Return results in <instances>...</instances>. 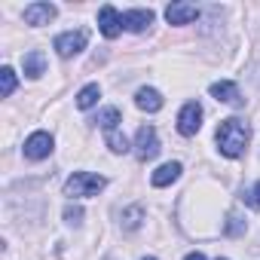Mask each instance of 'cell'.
<instances>
[{
	"label": "cell",
	"mask_w": 260,
	"mask_h": 260,
	"mask_svg": "<svg viewBox=\"0 0 260 260\" xmlns=\"http://www.w3.org/2000/svg\"><path fill=\"white\" fill-rule=\"evenodd\" d=\"M214 141H217V150H220L223 156L236 159V156L245 153V147H248V141H251V128H248V122L239 119V116L220 119L217 132H214Z\"/></svg>",
	"instance_id": "1"
},
{
	"label": "cell",
	"mask_w": 260,
	"mask_h": 260,
	"mask_svg": "<svg viewBox=\"0 0 260 260\" xmlns=\"http://www.w3.org/2000/svg\"><path fill=\"white\" fill-rule=\"evenodd\" d=\"M107 187V181L101 175H92V172H74L64 184V196L71 199H86V196H98L101 190Z\"/></svg>",
	"instance_id": "2"
},
{
	"label": "cell",
	"mask_w": 260,
	"mask_h": 260,
	"mask_svg": "<svg viewBox=\"0 0 260 260\" xmlns=\"http://www.w3.org/2000/svg\"><path fill=\"white\" fill-rule=\"evenodd\" d=\"M156 153H159V135H156V128L153 125H141L138 135H135V156L141 162H147Z\"/></svg>",
	"instance_id": "3"
},
{
	"label": "cell",
	"mask_w": 260,
	"mask_h": 260,
	"mask_svg": "<svg viewBox=\"0 0 260 260\" xmlns=\"http://www.w3.org/2000/svg\"><path fill=\"white\" fill-rule=\"evenodd\" d=\"M86 31H64V34H58L55 37V52L61 55V58H74V55H80L83 49H86Z\"/></svg>",
	"instance_id": "4"
},
{
	"label": "cell",
	"mask_w": 260,
	"mask_h": 260,
	"mask_svg": "<svg viewBox=\"0 0 260 260\" xmlns=\"http://www.w3.org/2000/svg\"><path fill=\"white\" fill-rule=\"evenodd\" d=\"M202 128V107L196 104V101H187L184 107H181V113H178V132L184 135V138H190V135H196Z\"/></svg>",
	"instance_id": "5"
},
{
	"label": "cell",
	"mask_w": 260,
	"mask_h": 260,
	"mask_svg": "<svg viewBox=\"0 0 260 260\" xmlns=\"http://www.w3.org/2000/svg\"><path fill=\"white\" fill-rule=\"evenodd\" d=\"M52 135L49 132H34L28 141H25V156L28 159H46L49 153H52Z\"/></svg>",
	"instance_id": "6"
},
{
	"label": "cell",
	"mask_w": 260,
	"mask_h": 260,
	"mask_svg": "<svg viewBox=\"0 0 260 260\" xmlns=\"http://www.w3.org/2000/svg\"><path fill=\"white\" fill-rule=\"evenodd\" d=\"M98 28H101V34H104L107 40H113V37H119V31H122V16H119L113 7H101V10H98Z\"/></svg>",
	"instance_id": "7"
},
{
	"label": "cell",
	"mask_w": 260,
	"mask_h": 260,
	"mask_svg": "<svg viewBox=\"0 0 260 260\" xmlns=\"http://www.w3.org/2000/svg\"><path fill=\"white\" fill-rule=\"evenodd\" d=\"M153 25V10H128L122 13V28L132 31V34H141Z\"/></svg>",
	"instance_id": "8"
},
{
	"label": "cell",
	"mask_w": 260,
	"mask_h": 260,
	"mask_svg": "<svg viewBox=\"0 0 260 260\" xmlns=\"http://www.w3.org/2000/svg\"><path fill=\"white\" fill-rule=\"evenodd\" d=\"M166 19H169V25H190V22L199 19V10L193 4H169Z\"/></svg>",
	"instance_id": "9"
},
{
	"label": "cell",
	"mask_w": 260,
	"mask_h": 260,
	"mask_svg": "<svg viewBox=\"0 0 260 260\" xmlns=\"http://www.w3.org/2000/svg\"><path fill=\"white\" fill-rule=\"evenodd\" d=\"M55 13L58 10L52 4H31V7H25V22L34 25V28H40V25H49L55 19Z\"/></svg>",
	"instance_id": "10"
},
{
	"label": "cell",
	"mask_w": 260,
	"mask_h": 260,
	"mask_svg": "<svg viewBox=\"0 0 260 260\" xmlns=\"http://www.w3.org/2000/svg\"><path fill=\"white\" fill-rule=\"evenodd\" d=\"M211 95H214L217 101L230 104V107H242V92H239V86H236V83H230V80L211 83Z\"/></svg>",
	"instance_id": "11"
},
{
	"label": "cell",
	"mask_w": 260,
	"mask_h": 260,
	"mask_svg": "<svg viewBox=\"0 0 260 260\" xmlns=\"http://www.w3.org/2000/svg\"><path fill=\"white\" fill-rule=\"evenodd\" d=\"M22 68H25V74H28L31 80H37V77H43V74H46V55H43L40 49H31V52H25Z\"/></svg>",
	"instance_id": "12"
},
{
	"label": "cell",
	"mask_w": 260,
	"mask_h": 260,
	"mask_svg": "<svg viewBox=\"0 0 260 260\" xmlns=\"http://www.w3.org/2000/svg\"><path fill=\"white\" fill-rule=\"evenodd\" d=\"M178 178H181V162H166V166H159V169L150 175L153 187H169V184H175Z\"/></svg>",
	"instance_id": "13"
},
{
	"label": "cell",
	"mask_w": 260,
	"mask_h": 260,
	"mask_svg": "<svg viewBox=\"0 0 260 260\" xmlns=\"http://www.w3.org/2000/svg\"><path fill=\"white\" fill-rule=\"evenodd\" d=\"M135 104H138L141 110H147V113H156V110L162 107V95H159L156 89L144 86V89H138V95H135Z\"/></svg>",
	"instance_id": "14"
},
{
	"label": "cell",
	"mask_w": 260,
	"mask_h": 260,
	"mask_svg": "<svg viewBox=\"0 0 260 260\" xmlns=\"http://www.w3.org/2000/svg\"><path fill=\"white\" fill-rule=\"evenodd\" d=\"M101 98V89H98V83H89V86H83L80 92H77V107L80 110H89L95 101Z\"/></svg>",
	"instance_id": "15"
},
{
	"label": "cell",
	"mask_w": 260,
	"mask_h": 260,
	"mask_svg": "<svg viewBox=\"0 0 260 260\" xmlns=\"http://www.w3.org/2000/svg\"><path fill=\"white\" fill-rule=\"evenodd\" d=\"M95 122L104 128V132H113V128L122 122V116H119V110H116V107H104V110L98 113V119H95Z\"/></svg>",
	"instance_id": "16"
},
{
	"label": "cell",
	"mask_w": 260,
	"mask_h": 260,
	"mask_svg": "<svg viewBox=\"0 0 260 260\" xmlns=\"http://www.w3.org/2000/svg\"><path fill=\"white\" fill-rule=\"evenodd\" d=\"M16 92V71L13 68H0V95L10 98Z\"/></svg>",
	"instance_id": "17"
},
{
	"label": "cell",
	"mask_w": 260,
	"mask_h": 260,
	"mask_svg": "<svg viewBox=\"0 0 260 260\" xmlns=\"http://www.w3.org/2000/svg\"><path fill=\"white\" fill-rule=\"evenodd\" d=\"M223 233H226V236H242V233H245V220H242V214L230 211V214H226V223H223Z\"/></svg>",
	"instance_id": "18"
},
{
	"label": "cell",
	"mask_w": 260,
	"mask_h": 260,
	"mask_svg": "<svg viewBox=\"0 0 260 260\" xmlns=\"http://www.w3.org/2000/svg\"><path fill=\"white\" fill-rule=\"evenodd\" d=\"M107 147H110L113 153H125V150H128V141H125L122 132H116V128H113V132H107Z\"/></svg>",
	"instance_id": "19"
},
{
	"label": "cell",
	"mask_w": 260,
	"mask_h": 260,
	"mask_svg": "<svg viewBox=\"0 0 260 260\" xmlns=\"http://www.w3.org/2000/svg\"><path fill=\"white\" fill-rule=\"evenodd\" d=\"M141 217H144V211H141L138 205H135V208H128V211H122V226H125V230H138Z\"/></svg>",
	"instance_id": "20"
},
{
	"label": "cell",
	"mask_w": 260,
	"mask_h": 260,
	"mask_svg": "<svg viewBox=\"0 0 260 260\" xmlns=\"http://www.w3.org/2000/svg\"><path fill=\"white\" fill-rule=\"evenodd\" d=\"M242 199H245L251 208H260V181H257L251 190H245V193H242Z\"/></svg>",
	"instance_id": "21"
},
{
	"label": "cell",
	"mask_w": 260,
	"mask_h": 260,
	"mask_svg": "<svg viewBox=\"0 0 260 260\" xmlns=\"http://www.w3.org/2000/svg\"><path fill=\"white\" fill-rule=\"evenodd\" d=\"M64 220H68L71 226H77V223L83 220V208H77V205H68V208H64Z\"/></svg>",
	"instance_id": "22"
},
{
	"label": "cell",
	"mask_w": 260,
	"mask_h": 260,
	"mask_svg": "<svg viewBox=\"0 0 260 260\" xmlns=\"http://www.w3.org/2000/svg\"><path fill=\"white\" fill-rule=\"evenodd\" d=\"M184 260H205V257H202V254H199V251H193V254H187V257H184Z\"/></svg>",
	"instance_id": "23"
},
{
	"label": "cell",
	"mask_w": 260,
	"mask_h": 260,
	"mask_svg": "<svg viewBox=\"0 0 260 260\" xmlns=\"http://www.w3.org/2000/svg\"><path fill=\"white\" fill-rule=\"evenodd\" d=\"M144 260H156V257H144Z\"/></svg>",
	"instance_id": "24"
},
{
	"label": "cell",
	"mask_w": 260,
	"mask_h": 260,
	"mask_svg": "<svg viewBox=\"0 0 260 260\" xmlns=\"http://www.w3.org/2000/svg\"><path fill=\"white\" fill-rule=\"evenodd\" d=\"M217 260H226V257H217Z\"/></svg>",
	"instance_id": "25"
}]
</instances>
